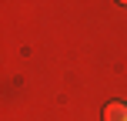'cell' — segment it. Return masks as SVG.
<instances>
[{"mask_svg": "<svg viewBox=\"0 0 127 121\" xmlns=\"http://www.w3.org/2000/svg\"><path fill=\"white\" fill-rule=\"evenodd\" d=\"M104 121H127V104L124 101H110L104 108Z\"/></svg>", "mask_w": 127, "mask_h": 121, "instance_id": "obj_1", "label": "cell"}]
</instances>
